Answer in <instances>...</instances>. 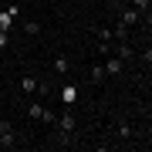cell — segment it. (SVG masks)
I'll use <instances>...</instances> for the list:
<instances>
[{"label": "cell", "instance_id": "1", "mask_svg": "<svg viewBox=\"0 0 152 152\" xmlns=\"http://www.w3.org/2000/svg\"><path fill=\"white\" fill-rule=\"evenodd\" d=\"M14 145V129L10 122H0V149H10Z\"/></svg>", "mask_w": 152, "mask_h": 152}, {"label": "cell", "instance_id": "2", "mask_svg": "<svg viewBox=\"0 0 152 152\" xmlns=\"http://www.w3.org/2000/svg\"><path fill=\"white\" fill-rule=\"evenodd\" d=\"M31 118H41V122H54V115H51L48 108H44V105H37V102H34V105H31Z\"/></svg>", "mask_w": 152, "mask_h": 152}, {"label": "cell", "instance_id": "3", "mask_svg": "<svg viewBox=\"0 0 152 152\" xmlns=\"http://www.w3.org/2000/svg\"><path fill=\"white\" fill-rule=\"evenodd\" d=\"M61 102H64L68 108H71V105L78 102V88H75V85H64V91H61Z\"/></svg>", "mask_w": 152, "mask_h": 152}, {"label": "cell", "instance_id": "4", "mask_svg": "<svg viewBox=\"0 0 152 152\" xmlns=\"http://www.w3.org/2000/svg\"><path fill=\"white\" fill-rule=\"evenodd\" d=\"M58 129H61V132H75V115L64 112V115H61V122H58Z\"/></svg>", "mask_w": 152, "mask_h": 152}, {"label": "cell", "instance_id": "5", "mask_svg": "<svg viewBox=\"0 0 152 152\" xmlns=\"http://www.w3.org/2000/svg\"><path fill=\"white\" fill-rule=\"evenodd\" d=\"M20 91H24V95H34V91H37V81H34L31 75H24V78H20Z\"/></svg>", "mask_w": 152, "mask_h": 152}, {"label": "cell", "instance_id": "6", "mask_svg": "<svg viewBox=\"0 0 152 152\" xmlns=\"http://www.w3.org/2000/svg\"><path fill=\"white\" fill-rule=\"evenodd\" d=\"M95 34H98V44H112V41H115V31H112V27H98Z\"/></svg>", "mask_w": 152, "mask_h": 152}, {"label": "cell", "instance_id": "7", "mask_svg": "<svg viewBox=\"0 0 152 152\" xmlns=\"http://www.w3.org/2000/svg\"><path fill=\"white\" fill-rule=\"evenodd\" d=\"M115 58L129 61V58H132V48H129V44H125V41H118V44H115Z\"/></svg>", "mask_w": 152, "mask_h": 152}, {"label": "cell", "instance_id": "8", "mask_svg": "<svg viewBox=\"0 0 152 152\" xmlns=\"http://www.w3.org/2000/svg\"><path fill=\"white\" fill-rule=\"evenodd\" d=\"M91 81H95V85L105 81V64H91Z\"/></svg>", "mask_w": 152, "mask_h": 152}, {"label": "cell", "instance_id": "9", "mask_svg": "<svg viewBox=\"0 0 152 152\" xmlns=\"http://www.w3.org/2000/svg\"><path fill=\"white\" fill-rule=\"evenodd\" d=\"M122 71V58H112L108 64H105V75H118Z\"/></svg>", "mask_w": 152, "mask_h": 152}, {"label": "cell", "instance_id": "10", "mask_svg": "<svg viewBox=\"0 0 152 152\" xmlns=\"http://www.w3.org/2000/svg\"><path fill=\"white\" fill-rule=\"evenodd\" d=\"M135 20H139V10H125L122 14V24H125V27H132Z\"/></svg>", "mask_w": 152, "mask_h": 152}, {"label": "cell", "instance_id": "11", "mask_svg": "<svg viewBox=\"0 0 152 152\" xmlns=\"http://www.w3.org/2000/svg\"><path fill=\"white\" fill-rule=\"evenodd\" d=\"M68 68H71L68 58H58V61H54V71H58V75H68Z\"/></svg>", "mask_w": 152, "mask_h": 152}, {"label": "cell", "instance_id": "12", "mask_svg": "<svg viewBox=\"0 0 152 152\" xmlns=\"http://www.w3.org/2000/svg\"><path fill=\"white\" fill-rule=\"evenodd\" d=\"M24 34H41V24L37 20H24Z\"/></svg>", "mask_w": 152, "mask_h": 152}, {"label": "cell", "instance_id": "13", "mask_svg": "<svg viewBox=\"0 0 152 152\" xmlns=\"http://www.w3.org/2000/svg\"><path fill=\"white\" fill-rule=\"evenodd\" d=\"M149 7V0H135V10H145Z\"/></svg>", "mask_w": 152, "mask_h": 152}, {"label": "cell", "instance_id": "14", "mask_svg": "<svg viewBox=\"0 0 152 152\" xmlns=\"http://www.w3.org/2000/svg\"><path fill=\"white\" fill-rule=\"evenodd\" d=\"M4 44H7V31H0V48H4Z\"/></svg>", "mask_w": 152, "mask_h": 152}]
</instances>
